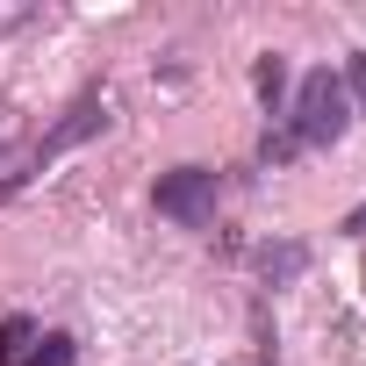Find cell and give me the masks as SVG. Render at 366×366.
Masks as SVG:
<instances>
[{"label":"cell","instance_id":"obj_8","mask_svg":"<svg viewBox=\"0 0 366 366\" xmlns=\"http://www.w3.org/2000/svg\"><path fill=\"white\" fill-rule=\"evenodd\" d=\"M280 79H287V65H280V58H273V51H266V58H259V94H266V101H273V94H280Z\"/></svg>","mask_w":366,"mask_h":366},{"label":"cell","instance_id":"obj_5","mask_svg":"<svg viewBox=\"0 0 366 366\" xmlns=\"http://www.w3.org/2000/svg\"><path fill=\"white\" fill-rule=\"evenodd\" d=\"M302 266H309V252H302V244H266V252H259V273H266V287H287Z\"/></svg>","mask_w":366,"mask_h":366},{"label":"cell","instance_id":"obj_10","mask_svg":"<svg viewBox=\"0 0 366 366\" xmlns=\"http://www.w3.org/2000/svg\"><path fill=\"white\" fill-rule=\"evenodd\" d=\"M352 86H359V94H366V58H352Z\"/></svg>","mask_w":366,"mask_h":366},{"label":"cell","instance_id":"obj_9","mask_svg":"<svg viewBox=\"0 0 366 366\" xmlns=\"http://www.w3.org/2000/svg\"><path fill=\"white\" fill-rule=\"evenodd\" d=\"M345 237H366V202H359V209L345 216Z\"/></svg>","mask_w":366,"mask_h":366},{"label":"cell","instance_id":"obj_6","mask_svg":"<svg viewBox=\"0 0 366 366\" xmlns=\"http://www.w3.org/2000/svg\"><path fill=\"white\" fill-rule=\"evenodd\" d=\"M29 366H72V337H65V330H44V345H36Z\"/></svg>","mask_w":366,"mask_h":366},{"label":"cell","instance_id":"obj_4","mask_svg":"<svg viewBox=\"0 0 366 366\" xmlns=\"http://www.w3.org/2000/svg\"><path fill=\"white\" fill-rule=\"evenodd\" d=\"M36 345H44V330H36L29 316H8V323H0V366H29Z\"/></svg>","mask_w":366,"mask_h":366},{"label":"cell","instance_id":"obj_2","mask_svg":"<svg viewBox=\"0 0 366 366\" xmlns=\"http://www.w3.org/2000/svg\"><path fill=\"white\" fill-rule=\"evenodd\" d=\"M151 202H158V216H172L179 230H209V223H216V202H223V179H216L209 165H172V172H158Z\"/></svg>","mask_w":366,"mask_h":366},{"label":"cell","instance_id":"obj_3","mask_svg":"<svg viewBox=\"0 0 366 366\" xmlns=\"http://www.w3.org/2000/svg\"><path fill=\"white\" fill-rule=\"evenodd\" d=\"M94 129H108V94H101V86H86V94H79V101L65 108V122H58V129H51L44 144H29V158H36V165H51L58 151H72V144H86Z\"/></svg>","mask_w":366,"mask_h":366},{"label":"cell","instance_id":"obj_7","mask_svg":"<svg viewBox=\"0 0 366 366\" xmlns=\"http://www.w3.org/2000/svg\"><path fill=\"white\" fill-rule=\"evenodd\" d=\"M22 22H36V0H0V36L22 29Z\"/></svg>","mask_w":366,"mask_h":366},{"label":"cell","instance_id":"obj_1","mask_svg":"<svg viewBox=\"0 0 366 366\" xmlns=\"http://www.w3.org/2000/svg\"><path fill=\"white\" fill-rule=\"evenodd\" d=\"M345 122H352V94H345V79L323 65V72H309V79L295 86V115H287L280 137H287L295 151H316V144H337Z\"/></svg>","mask_w":366,"mask_h":366}]
</instances>
